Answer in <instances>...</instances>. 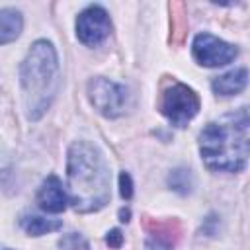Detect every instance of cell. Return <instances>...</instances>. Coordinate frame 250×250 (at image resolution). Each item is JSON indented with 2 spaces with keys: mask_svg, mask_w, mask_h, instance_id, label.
Instances as JSON below:
<instances>
[{
  "mask_svg": "<svg viewBox=\"0 0 250 250\" xmlns=\"http://www.w3.org/2000/svg\"><path fill=\"white\" fill-rule=\"evenodd\" d=\"M199 152L215 172H238L250 154V109L240 107L207 123L199 133Z\"/></svg>",
  "mask_w": 250,
  "mask_h": 250,
  "instance_id": "cell-1",
  "label": "cell"
},
{
  "mask_svg": "<svg viewBox=\"0 0 250 250\" xmlns=\"http://www.w3.org/2000/svg\"><path fill=\"white\" fill-rule=\"evenodd\" d=\"M68 195L80 213L102 209L109 197V168L104 154L88 141H76L68 148Z\"/></svg>",
  "mask_w": 250,
  "mask_h": 250,
  "instance_id": "cell-2",
  "label": "cell"
},
{
  "mask_svg": "<svg viewBox=\"0 0 250 250\" xmlns=\"http://www.w3.org/2000/svg\"><path fill=\"white\" fill-rule=\"evenodd\" d=\"M27 117L37 121L51 105L59 86V61L55 47L41 39L35 41L20 68Z\"/></svg>",
  "mask_w": 250,
  "mask_h": 250,
  "instance_id": "cell-3",
  "label": "cell"
},
{
  "mask_svg": "<svg viewBox=\"0 0 250 250\" xmlns=\"http://www.w3.org/2000/svg\"><path fill=\"white\" fill-rule=\"evenodd\" d=\"M199 98L197 94L186 86V84H172L162 92V100H160V111L168 117V121L176 127H184L188 125L199 111Z\"/></svg>",
  "mask_w": 250,
  "mask_h": 250,
  "instance_id": "cell-4",
  "label": "cell"
},
{
  "mask_svg": "<svg viewBox=\"0 0 250 250\" xmlns=\"http://www.w3.org/2000/svg\"><path fill=\"white\" fill-rule=\"evenodd\" d=\"M92 105L105 117H119L127 107V90L107 78H94L88 84Z\"/></svg>",
  "mask_w": 250,
  "mask_h": 250,
  "instance_id": "cell-5",
  "label": "cell"
},
{
  "mask_svg": "<svg viewBox=\"0 0 250 250\" xmlns=\"http://www.w3.org/2000/svg\"><path fill=\"white\" fill-rule=\"evenodd\" d=\"M191 51H193L195 61L203 66H223L238 55L234 45H230L211 33H199L193 39Z\"/></svg>",
  "mask_w": 250,
  "mask_h": 250,
  "instance_id": "cell-6",
  "label": "cell"
},
{
  "mask_svg": "<svg viewBox=\"0 0 250 250\" xmlns=\"http://www.w3.org/2000/svg\"><path fill=\"white\" fill-rule=\"evenodd\" d=\"M111 31V21L109 16L104 8L100 6H90L86 8L78 20H76V35L78 39L88 45V47H96L100 45Z\"/></svg>",
  "mask_w": 250,
  "mask_h": 250,
  "instance_id": "cell-7",
  "label": "cell"
},
{
  "mask_svg": "<svg viewBox=\"0 0 250 250\" xmlns=\"http://www.w3.org/2000/svg\"><path fill=\"white\" fill-rule=\"evenodd\" d=\"M37 203L47 213H61L66 207V193L62 189V184L57 176H49L39 191H37Z\"/></svg>",
  "mask_w": 250,
  "mask_h": 250,
  "instance_id": "cell-8",
  "label": "cell"
},
{
  "mask_svg": "<svg viewBox=\"0 0 250 250\" xmlns=\"http://www.w3.org/2000/svg\"><path fill=\"white\" fill-rule=\"evenodd\" d=\"M146 232L162 246H174L182 236V225L176 219H146L145 221Z\"/></svg>",
  "mask_w": 250,
  "mask_h": 250,
  "instance_id": "cell-9",
  "label": "cell"
},
{
  "mask_svg": "<svg viewBox=\"0 0 250 250\" xmlns=\"http://www.w3.org/2000/svg\"><path fill=\"white\" fill-rule=\"evenodd\" d=\"M248 84V70L246 68H232L221 76H217L211 84L213 92L219 96H234L242 92Z\"/></svg>",
  "mask_w": 250,
  "mask_h": 250,
  "instance_id": "cell-10",
  "label": "cell"
},
{
  "mask_svg": "<svg viewBox=\"0 0 250 250\" xmlns=\"http://www.w3.org/2000/svg\"><path fill=\"white\" fill-rule=\"evenodd\" d=\"M21 14L12 10V8H4L0 12V43L6 45L10 41H14L20 31H21Z\"/></svg>",
  "mask_w": 250,
  "mask_h": 250,
  "instance_id": "cell-11",
  "label": "cell"
},
{
  "mask_svg": "<svg viewBox=\"0 0 250 250\" xmlns=\"http://www.w3.org/2000/svg\"><path fill=\"white\" fill-rule=\"evenodd\" d=\"M20 225H21V229H23L27 234H31V236H41V234L59 230L62 223H61L59 219H45V217H39V215H25V217H21Z\"/></svg>",
  "mask_w": 250,
  "mask_h": 250,
  "instance_id": "cell-12",
  "label": "cell"
},
{
  "mask_svg": "<svg viewBox=\"0 0 250 250\" xmlns=\"http://www.w3.org/2000/svg\"><path fill=\"white\" fill-rule=\"evenodd\" d=\"M170 8V21H172V41L182 43L188 31V16H186V4L184 2H172Z\"/></svg>",
  "mask_w": 250,
  "mask_h": 250,
  "instance_id": "cell-13",
  "label": "cell"
},
{
  "mask_svg": "<svg viewBox=\"0 0 250 250\" xmlns=\"http://www.w3.org/2000/svg\"><path fill=\"white\" fill-rule=\"evenodd\" d=\"M168 184L172 186V189L180 191V193H188L191 189V174L189 170H184V168H178L170 174L168 178Z\"/></svg>",
  "mask_w": 250,
  "mask_h": 250,
  "instance_id": "cell-14",
  "label": "cell"
},
{
  "mask_svg": "<svg viewBox=\"0 0 250 250\" xmlns=\"http://www.w3.org/2000/svg\"><path fill=\"white\" fill-rule=\"evenodd\" d=\"M59 244H61L62 250H90V248H88V242H86L80 234H68V236H64Z\"/></svg>",
  "mask_w": 250,
  "mask_h": 250,
  "instance_id": "cell-15",
  "label": "cell"
},
{
  "mask_svg": "<svg viewBox=\"0 0 250 250\" xmlns=\"http://www.w3.org/2000/svg\"><path fill=\"white\" fill-rule=\"evenodd\" d=\"M119 193L123 199H131V195H133V184H131V176L127 172L119 174Z\"/></svg>",
  "mask_w": 250,
  "mask_h": 250,
  "instance_id": "cell-16",
  "label": "cell"
},
{
  "mask_svg": "<svg viewBox=\"0 0 250 250\" xmlns=\"http://www.w3.org/2000/svg\"><path fill=\"white\" fill-rule=\"evenodd\" d=\"M105 242H107L111 248H119V246H121V242H123V234H121L117 229H113V230H109V232H107Z\"/></svg>",
  "mask_w": 250,
  "mask_h": 250,
  "instance_id": "cell-17",
  "label": "cell"
},
{
  "mask_svg": "<svg viewBox=\"0 0 250 250\" xmlns=\"http://www.w3.org/2000/svg\"><path fill=\"white\" fill-rule=\"evenodd\" d=\"M119 217H121V221H129V211L127 209H121L119 211Z\"/></svg>",
  "mask_w": 250,
  "mask_h": 250,
  "instance_id": "cell-18",
  "label": "cell"
},
{
  "mask_svg": "<svg viewBox=\"0 0 250 250\" xmlns=\"http://www.w3.org/2000/svg\"><path fill=\"white\" fill-rule=\"evenodd\" d=\"M4 250H10V248H4Z\"/></svg>",
  "mask_w": 250,
  "mask_h": 250,
  "instance_id": "cell-19",
  "label": "cell"
}]
</instances>
